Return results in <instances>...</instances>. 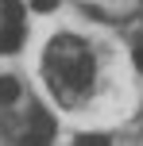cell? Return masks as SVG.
<instances>
[{
    "label": "cell",
    "mask_w": 143,
    "mask_h": 146,
    "mask_svg": "<svg viewBox=\"0 0 143 146\" xmlns=\"http://www.w3.org/2000/svg\"><path fill=\"white\" fill-rule=\"evenodd\" d=\"M62 73H66V81L74 88H85L89 85V77H93V62H89V54H77L74 62H66L62 66Z\"/></svg>",
    "instance_id": "1"
},
{
    "label": "cell",
    "mask_w": 143,
    "mask_h": 146,
    "mask_svg": "<svg viewBox=\"0 0 143 146\" xmlns=\"http://www.w3.org/2000/svg\"><path fill=\"white\" fill-rule=\"evenodd\" d=\"M19 42H23V27L19 23H4L0 27V54H12Z\"/></svg>",
    "instance_id": "2"
},
{
    "label": "cell",
    "mask_w": 143,
    "mask_h": 146,
    "mask_svg": "<svg viewBox=\"0 0 143 146\" xmlns=\"http://www.w3.org/2000/svg\"><path fill=\"white\" fill-rule=\"evenodd\" d=\"M31 131L43 135V139H50V135H54V119L46 115V111H35V115H31Z\"/></svg>",
    "instance_id": "3"
},
{
    "label": "cell",
    "mask_w": 143,
    "mask_h": 146,
    "mask_svg": "<svg viewBox=\"0 0 143 146\" xmlns=\"http://www.w3.org/2000/svg\"><path fill=\"white\" fill-rule=\"evenodd\" d=\"M0 15H4L8 23H19L23 15H27V8H23L19 0H4V8H0Z\"/></svg>",
    "instance_id": "4"
},
{
    "label": "cell",
    "mask_w": 143,
    "mask_h": 146,
    "mask_svg": "<svg viewBox=\"0 0 143 146\" xmlns=\"http://www.w3.org/2000/svg\"><path fill=\"white\" fill-rule=\"evenodd\" d=\"M15 96H19L15 77H0V104H15Z\"/></svg>",
    "instance_id": "5"
},
{
    "label": "cell",
    "mask_w": 143,
    "mask_h": 146,
    "mask_svg": "<svg viewBox=\"0 0 143 146\" xmlns=\"http://www.w3.org/2000/svg\"><path fill=\"white\" fill-rule=\"evenodd\" d=\"M74 146H108V135H77Z\"/></svg>",
    "instance_id": "6"
},
{
    "label": "cell",
    "mask_w": 143,
    "mask_h": 146,
    "mask_svg": "<svg viewBox=\"0 0 143 146\" xmlns=\"http://www.w3.org/2000/svg\"><path fill=\"white\" fill-rule=\"evenodd\" d=\"M23 146H50V139H43V135L27 131V135H23Z\"/></svg>",
    "instance_id": "7"
},
{
    "label": "cell",
    "mask_w": 143,
    "mask_h": 146,
    "mask_svg": "<svg viewBox=\"0 0 143 146\" xmlns=\"http://www.w3.org/2000/svg\"><path fill=\"white\" fill-rule=\"evenodd\" d=\"M31 8H35V12H54L58 0H31Z\"/></svg>",
    "instance_id": "8"
},
{
    "label": "cell",
    "mask_w": 143,
    "mask_h": 146,
    "mask_svg": "<svg viewBox=\"0 0 143 146\" xmlns=\"http://www.w3.org/2000/svg\"><path fill=\"white\" fill-rule=\"evenodd\" d=\"M136 69H139V73H143V42H139V46H136Z\"/></svg>",
    "instance_id": "9"
}]
</instances>
